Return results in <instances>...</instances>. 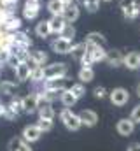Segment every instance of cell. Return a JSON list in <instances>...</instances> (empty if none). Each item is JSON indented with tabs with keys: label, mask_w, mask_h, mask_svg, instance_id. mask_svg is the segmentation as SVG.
Listing matches in <instances>:
<instances>
[{
	"label": "cell",
	"mask_w": 140,
	"mask_h": 151,
	"mask_svg": "<svg viewBox=\"0 0 140 151\" xmlns=\"http://www.w3.org/2000/svg\"><path fill=\"white\" fill-rule=\"evenodd\" d=\"M119 9L126 21H133L140 16V2L139 0H121Z\"/></svg>",
	"instance_id": "6da1fadb"
},
{
	"label": "cell",
	"mask_w": 140,
	"mask_h": 151,
	"mask_svg": "<svg viewBox=\"0 0 140 151\" xmlns=\"http://www.w3.org/2000/svg\"><path fill=\"white\" fill-rule=\"evenodd\" d=\"M60 119L63 121V125H65L69 130H72V132H75V130H79V128L82 127V121H81L79 114H75L70 107H63V109H61Z\"/></svg>",
	"instance_id": "7a4b0ae2"
},
{
	"label": "cell",
	"mask_w": 140,
	"mask_h": 151,
	"mask_svg": "<svg viewBox=\"0 0 140 151\" xmlns=\"http://www.w3.org/2000/svg\"><path fill=\"white\" fill-rule=\"evenodd\" d=\"M67 74H69V65L63 63V62H56V63H51V65H46V67H44V76H46V79L67 77Z\"/></svg>",
	"instance_id": "3957f363"
},
{
	"label": "cell",
	"mask_w": 140,
	"mask_h": 151,
	"mask_svg": "<svg viewBox=\"0 0 140 151\" xmlns=\"http://www.w3.org/2000/svg\"><path fill=\"white\" fill-rule=\"evenodd\" d=\"M51 49L56 53V55H70V51H72V47H74V40H70V39H65V37H56L51 40Z\"/></svg>",
	"instance_id": "277c9868"
},
{
	"label": "cell",
	"mask_w": 140,
	"mask_h": 151,
	"mask_svg": "<svg viewBox=\"0 0 140 151\" xmlns=\"http://www.w3.org/2000/svg\"><path fill=\"white\" fill-rule=\"evenodd\" d=\"M109 99H110V102L114 104V106H117V107H123V106H126L128 102H130V93H128V90L126 88H114L110 93H109Z\"/></svg>",
	"instance_id": "5b68a950"
},
{
	"label": "cell",
	"mask_w": 140,
	"mask_h": 151,
	"mask_svg": "<svg viewBox=\"0 0 140 151\" xmlns=\"http://www.w3.org/2000/svg\"><path fill=\"white\" fill-rule=\"evenodd\" d=\"M84 58H88L91 63L105 62V58H107V51H105L104 46H89V44H88V55H86Z\"/></svg>",
	"instance_id": "8992f818"
},
{
	"label": "cell",
	"mask_w": 140,
	"mask_h": 151,
	"mask_svg": "<svg viewBox=\"0 0 140 151\" xmlns=\"http://www.w3.org/2000/svg\"><path fill=\"white\" fill-rule=\"evenodd\" d=\"M21 19L18 18V16H14V14H9L2 23H0V30H4V32H7V34H12V32H18L19 28H21Z\"/></svg>",
	"instance_id": "52a82bcc"
},
{
	"label": "cell",
	"mask_w": 140,
	"mask_h": 151,
	"mask_svg": "<svg viewBox=\"0 0 140 151\" xmlns=\"http://www.w3.org/2000/svg\"><path fill=\"white\" fill-rule=\"evenodd\" d=\"M23 109L26 114H34L39 111V93L37 91H30L28 95L23 97Z\"/></svg>",
	"instance_id": "ba28073f"
},
{
	"label": "cell",
	"mask_w": 140,
	"mask_h": 151,
	"mask_svg": "<svg viewBox=\"0 0 140 151\" xmlns=\"http://www.w3.org/2000/svg\"><path fill=\"white\" fill-rule=\"evenodd\" d=\"M40 14V4L39 2H32V0H26L25 5H23V18L32 21L37 19V16Z\"/></svg>",
	"instance_id": "9c48e42d"
},
{
	"label": "cell",
	"mask_w": 140,
	"mask_h": 151,
	"mask_svg": "<svg viewBox=\"0 0 140 151\" xmlns=\"http://www.w3.org/2000/svg\"><path fill=\"white\" fill-rule=\"evenodd\" d=\"M116 130H117V134H119V135L128 137V135H131V134H133V130H135V121H133L131 118H123V119H119V121H117Z\"/></svg>",
	"instance_id": "30bf717a"
},
{
	"label": "cell",
	"mask_w": 140,
	"mask_h": 151,
	"mask_svg": "<svg viewBox=\"0 0 140 151\" xmlns=\"http://www.w3.org/2000/svg\"><path fill=\"white\" fill-rule=\"evenodd\" d=\"M34 67L35 65L30 63V62H21V63H18V65L14 67V74H16V77H18L19 81H28Z\"/></svg>",
	"instance_id": "8fae6325"
},
{
	"label": "cell",
	"mask_w": 140,
	"mask_h": 151,
	"mask_svg": "<svg viewBox=\"0 0 140 151\" xmlns=\"http://www.w3.org/2000/svg\"><path fill=\"white\" fill-rule=\"evenodd\" d=\"M40 135H42V130L37 127V123H35V125H26V127L23 128V134H21L23 141H26V142H35V141H39Z\"/></svg>",
	"instance_id": "7c38bea8"
},
{
	"label": "cell",
	"mask_w": 140,
	"mask_h": 151,
	"mask_svg": "<svg viewBox=\"0 0 140 151\" xmlns=\"http://www.w3.org/2000/svg\"><path fill=\"white\" fill-rule=\"evenodd\" d=\"M61 16L65 18V21H67V23H74V21H77V19H79V16H81V7H79V4L75 2V4L65 5V9H63Z\"/></svg>",
	"instance_id": "4fadbf2b"
},
{
	"label": "cell",
	"mask_w": 140,
	"mask_h": 151,
	"mask_svg": "<svg viewBox=\"0 0 140 151\" xmlns=\"http://www.w3.org/2000/svg\"><path fill=\"white\" fill-rule=\"evenodd\" d=\"M49 27H51V34H54V35H61L63 28L67 27V21H65V18H63L61 14H58V16H51V18H49Z\"/></svg>",
	"instance_id": "5bb4252c"
},
{
	"label": "cell",
	"mask_w": 140,
	"mask_h": 151,
	"mask_svg": "<svg viewBox=\"0 0 140 151\" xmlns=\"http://www.w3.org/2000/svg\"><path fill=\"white\" fill-rule=\"evenodd\" d=\"M105 62H107L110 67H121V65L124 63V55H123V51H119V49H110V51H107Z\"/></svg>",
	"instance_id": "9a60e30c"
},
{
	"label": "cell",
	"mask_w": 140,
	"mask_h": 151,
	"mask_svg": "<svg viewBox=\"0 0 140 151\" xmlns=\"http://www.w3.org/2000/svg\"><path fill=\"white\" fill-rule=\"evenodd\" d=\"M126 69L130 70H139L140 69V53L139 51H130L128 55H124V63Z\"/></svg>",
	"instance_id": "2e32d148"
},
{
	"label": "cell",
	"mask_w": 140,
	"mask_h": 151,
	"mask_svg": "<svg viewBox=\"0 0 140 151\" xmlns=\"http://www.w3.org/2000/svg\"><path fill=\"white\" fill-rule=\"evenodd\" d=\"M79 118H81L82 125H84V127H89V128L98 123V114L95 113V111H91V109H82V111L79 113Z\"/></svg>",
	"instance_id": "e0dca14e"
},
{
	"label": "cell",
	"mask_w": 140,
	"mask_h": 151,
	"mask_svg": "<svg viewBox=\"0 0 140 151\" xmlns=\"http://www.w3.org/2000/svg\"><path fill=\"white\" fill-rule=\"evenodd\" d=\"M44 88H46V90H56V91H63V90H67V77L46 79V81H44Z\"/></svg>",
	"instance_id": "ac0fdd59"
},
{
	"label": "cell",
	"mask_w": 140,
	"mask_h": 151,
	"mask_svg": "<svg viewBox=\"0 0 140 151\" xmlns=\"http://www.w3.org/2000/svg\"><path fill=\"white\" fill-rule=\"evenodd\" d=\"M11 42L12 44H18V46H23V47H30L32 46V39L28 37L26 32H12L11 34Z\"/></svg>",
	"instance_id": "d6986e66"
},
{
	"label": "cell",
	"mask_w": 140,
	"mask_h": 151,
	"mask_svg": "<svg viewBox=\"0 0 140 151\" xmlns=\"http://www.w3.org/2000/svg\"><path fill=\"white\" fill-rule=\"evenodd\" d=\"M84 42L86 44H89V46H104L107 44V39H105L104 34H100V32H89L86 39H84Z\"/></svg>",
	"instance_id": "ffe728a7"
},
{
	"label": "cell",
	"mask_w": 140,
	"mask_h": 151,
	"mask_svg": "<svg viewBox=\"0 0 140 151\" xmlns=\"http://www.w3.org/2000/svg\"><path fill=\"white\" fill-rule=\"evenodd\" d=\"M35 35L40 39H47L51 35V27H49V19H40L35 25Z\"/></svg>",
	"instance_id": "44dd1931"
},
{
	"label": "cell",
	"mask_w": 140,
	"mask_h": 151,
	"mask_svg": "<svg viewBox=\"0 0 140 151\" xmlns=\"http://www.w3.org/2000/svg\"><path fill=\"white\" fill-rule=\"evenodd\" d=\"M47 60H49V56L42 49H32L30 51V63H34V65H44V63H47Z\"/></svg>",
	"instance_id": "7402d4cb"
},
{
	"label": "cell",
	"mask_w": 140,
	"mask_h": 151,
	"mask_svg": "<svg viewBox=\"0 0 140 151\" xmlns=\"http://www.w3.org/2000/svg\"><path fill=\"white\" fill-rule=\"evenodd\" d=\"M70 55H72V58H74V60L81 62V60H82V58L88 55V44H86V42H79V44H74V47H72Z\"/></svg>",
	"instance_id": "603a6c76"
},
{
	"label": "cell",
	"mask_w": 140,
	"mask_h": 151,
	"mask_svg": "<svg viewBox=\"0 0 140 151\" xmlns=\"http://www.w3.org/2000/svg\"><path fill=\"white\" fill-rule=\"evenodd\" d=\"M46 9H47V12H49L51 16H58V14H61V12H63L65 5H63V2H61V0H47Z\"/></svg>",
	"instance_id": "cb8c5ba5"
},
{
	"label": "cell",
	"mask_w": 140,
	"mask_h": 151,
	"mask_svg": "<svg viewBox=\"0 0 140 151\" xmlns=\"http://www.w3.org/2000/svg\"><path fill=\"white\" fill-rule=\"evenodd\" d=\"M77 77L81 83H91L95 79V70L93 67H81L79 72H77Z\"/></svg>",
	"instance_id": "d4e9b609"
},
{
	"label": "cell",
	"mask_w": 140,
	"mask_h": 151,
	"mask_svg": "<svg viewBox=\"0 0 140 151\" xmlns=\"http://www.w3.org/2000/svg\"><path fill=\"white\" fill-rule=\"evenodd\" d=\"M60 100H61V104H63L65 107H72V106H74V104H75L79 99H77V97L72 93V90H70V88H67V90H63V91H61V97H60Z\"/></svg>",
	"instance_id": "484cf974"
},
{
	"label": "cell",
	"mask_w": 140,
	"mask_h": 151,
	"mask_svg": "<svg viewBox=\"0 0 140 151\" xmlns=\"http://www.w3.org/2000/svg\"><path fill=\"white\" fill-rule=\"evenodd\" d=\"M16 90H18V86H16V83H12V81H2V83H0V95L12 97V95L16 93Z\"/></svg>",
	"instance_id": "4316f807"
},
{
	"label": "cell",
	"mask_w": 140,
	"mask_h": 151,
	"mask_svg": "<svg viewBox=\"0 0 140 151\" xmlns=\"http://www.w3.org/2000/svg\"><path fill=\"white\" fill-rule=\"evenodd\" d=\"M30 81H34V83H44V81H46V76H44V65H35L34 69H32Z\"/></svg>",
	"instance_id": "83f0119b"
},
{
	"label": "cell",
	"mask_w": 140,
	"mask_h": 151,
	"mask_svg": "<svg viewBox=\"0 0 140 151\" xmlns=\"http://www.w3.org/2000/svg\"><path fill=\"white\" fill-rule=\"evenodd\" d=\"M12 113L16 114V116H19L21 113H25V109H23V99H12L11 102H9V106H7Z\"/></svg>",
	"instance_id": "f1b7e54d"
},
{
	"label": "cell",
	"mask_w": 140,
	"mask_h": 151,
	"mask_svg": "<svg viewBox=\"0 0 140 151\" xmlns=\"http://www.w3.org/2000/svg\"><path fill=\"white\" fill-rule=\"evenodd\" d=\"M39 118H46V119L54 118V109L51 107V104H44V106L39 107Z\"/></svg>",
	"instance_id": "f546056e"
},
{
	"label": "cell",
	"mask_w": 140,
	"mask_h": 151,
	"mask_svg": "<svg viewBox=\"0 0 140 151\" xmlns=\"http://www.w3.org/2000/svg\"><path fill=\"white\" fill-rule=\"evenodd\" d=\"M100 2L102 0H82V7L86 9V12L93 14V12H96L100 9Z\"/></svg>",
	"instance_id": "4dcf8cb0"
},
{
	"label": "cell",
	"mask_w": 140,
	"mask_h": 151,
	"mask_svg": "<svg viewBox=\"0 0 140 151\" xmlns=\"http://www.w3.org/2000/svg\"><path fill=\"white\" fill-rule=\"evenodd\" d=\"M70 90H72V93L77 97V99H82L84 95H86V88H84V83H75V84H72L70 86Z\"/></svg>",
	"instance_id": "1f68e13d"
},
{
	"label": "cell",
	"mask_w": 140,
	"mask_h": 151,
	"mask_svg": "<svg viewBox=\"0 0 140 151\" xmlns=\"http://www.w3.org/2000/svg\"><path fill=\"white\" fill-rule=\"evenodd\" d=\"M37 127H39L42 132H49V130H53V119L39 118V121H37Z\"/></svg>",
	"instance_id": "d6a6232c"
},
{
	"label": "cell",
	"mask_w": 140,
	"mask_h": 151,
	"mask_svg": "<svg viewBox=\"0 0 140 151\" xmlns=\"http://www.w3.org/2000/svg\"><path fill=\"white\" fill-rule=\"evenodd\" d=\"M61 37L74 40V37H75V27H74L72 23H67V27H65V28H63V32H61Z\"/></svg>",
	"instance_id": "836d02e7"
},
{
	"label": "cell",
	"mask_w": 140,
	"mask_h": 151,
	"mask_svg": "<svg viewBox=\"0 0 140 151\" xmlns=\"http://www.w3.org/2000/svg\"><path fill=\"white\" fill-rule=\"evenodd\" d=\"M23 144V137H12L7 144V150L9 151H18V148Z\"/></svg>",
	"instance_id": "e575fe53"
},
{
	"label": "cell",
	"mask_w": 140,
	"mask_h": 151,
	"mask_svg": "<svg viewBox=\"0 0 140 151\" xmlns=\"http://www.w3.org/2000/svg\"><path fill=\"white\" fill-rule=\"evenodd\" d=\"M93 95H95L96 99H104L105 95H107V90H105L104 86H96V88L93 90Z\"/></svg>",
	"instance_id": "d590c367"
},
{
	"label": "cell",
	"mask_w": 140,
	"mask_h": 151,
	"mask_svg": "<svg viewBox=\"0 0 140 151\" xmlns=\"http://www.w3.org/2000/svg\"><path fill=\"white\" fill-rule=\"evenodd\" d=\"M130 118H131L135 123H140V104L133 107V111H131V116H130Z\"/></svg>",
	"instance_id": "8d00e7d4"
},
{
	"label": "cell",
	"mask_w": 140,
	"mask_h": 151,
	"mask_svg": "<svg viewBox=\"0 0 140 151\" xmlns=\"http://www.w3.org/2000/svg\"><path fill=\"white\" fill-rule=\"evenodd\" d=\"M18 151H32V148H30V144H28L26 141H23V144L18 148Z\"/></svg>",
	"instance_id": "74e56055"
},
{
	"label": "cell",
	"mask_w": 140,
	"mask_h": 151,
	"mask_svg": "<svg viewBox=\"0 0 140 151\" xmlns=\"http://www.w3.org/2000/svg\"><path fill=\"white\" fill-rule=\"evenodd\" d=\"M126 151H140V142H133V144H130Z\"/></svg>",
	"instance_id": "f35d334b"
},
{
	"label": "cell",
	"mask_w": 140,
	"mask_h": 151,
	"mask_svg": "<svg viewBox=\"0 0 140 151\" xmlns=\"http://www.w3.org/2000/svg\"><path fill=\"white\" fill-rule=\"evenodd\" d=\"M63 2V5H70V4H75L77 0H61Z\"/></svg>",
	"instance_id": "ab89813d"
},
{
	"label": "cell",
	"mask_w": 140,
	"mask_h": 151,
	"mask_svg": "<svg viewBox=\"0 0 140 151\" xmlns=\"http://www.w3.org/2000/svg\"><path fill=\"white\" fill-rule=\"evenodd\" d=\"M4 111H5V106L0 104V116H4Z\"/></svg>",
	"instance_id": "60d3db41"
},
{
	"label": "cell",
	"mask_w": 140,
	"mask_h": 151,
	"mask_svg": "<svg viewBox=\"0 0 140 151\" xmlns=\"http://www.w3.org/2000/svg\"><path fill=\"white\" fill-rule=\"evenodd\" d=\"M137 95H139V97H140V83H139V84H137Z\"/></svg>",
	"instance_id": "b9f144b4"
},
{
	"label": "cell",
	"mask_w": 140,
	"mask_h": 151,
	"mask_svg": "<svg viewBox=\"0 0 140 151\" xmlns=\"http://www.w3.org/2000/svg\"><path fill=\"white\" fill-rule=\"evenodd\" d=\"M102 2H112V0H102Z\"/></svg>",
	"instance_id": "7bdbcfd3"
},
{
	"label": "cell",
	"mask_w": 140,
	"mask_h": 151,
	"mask_svg": "<svg viewBox=\"0 0 140 151\" xmlns=\"http://www.w3.org/2000/svg\"><path fill=\"white\" fill-rule=\"evenodd\" d=\"M32 2H39V0H32Z\"/></svg>",
	"instance_id": "ee69618b"
}]
</instances>
